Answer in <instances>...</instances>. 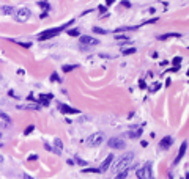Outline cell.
I'll list each match as a JSON object with an SVG mask.
<instances>
[{
    "mask_svg": "<svg viewBox=\"0 0 189 179\" xmlns=\"http://www.w3.org/2000/svg\"><path fill=\"white\" fill-rule=\"evenodd\" d=\"M132 160H134V153H128V154H125V156H121V157L118 159V162L114 165L115 173H121V171L128 170V167L131 165Z\"/></svg>",
    "mask_w": 189,
    "mask_h": 179,
    "instance_id": "6da1fadb",
    "label": "cell"
},
{
    "mask_svg": "<svg viewBox=\"0 0 189 179\" xmlns=\"http://www.w3.org/2000/svg\"><path fill=\"white\" fill-rule=\"evenodd\" d=\"M136 176H137L139 179H154L151 164H150V162H147V164L143 165V168H139V170L136 171Z\"/></svg>",
    "mask_w": 189,
    "mask_h": 179,
    "instance_id": "7a4b0ae2",
    "label": "cell"
},
{
    "mask_svg": "<svg viewBox=\"0 0 189 179\" xmlns=\"http://www.w3.org/2000/svg\"><path fill=\"white\" fill-rule=\"evenodd\" d=\"M104 142V134L103 132H94V134H92L90 137L87 138V146H90V148H93V146H99Z\"/></svg>",
    "mask_w": 189,
    "mask_h": 179,
    "instance_id": "3957f363",
    "label": "cell"
},
{
    "mask_svg": "<svg viewBox=\"0 0 189 179\" xmlns=\"http://www.w3.org/2000/svg\"><path fill=\"white\" fill-rule=\"evenodd\" d=\"M65 27H68V25H62V27H57V29H51V30H47V32H43V33L38 35V40H40V41H46V40H49V38L58 35V33L62 32Z\"/></svg>",
    "mask_w": 189,
    "mask_h": 179,
    "instance_id": "277c9868",
    "label": "cell"
},
{
    "mask_svg": "<svg viewBox=\"0 0 189 179\" xmlns=\"http://www.w3.org/2000/svg\"><path fill=\"white\" fill-rule=\"evenodd\" d=\"M107 146H109V148H112V149H125L126 143H125L121 138H118V137H112V138H109Z\"/></svg>",
    "mask_w": 189,
    "mask_h": 179,
    "instance_id": "5b68a950",
    "label": "cell"
},
{
    "mask_svg": "<svg viewBox=\"0 0 189 179\" xmlns=\"http://www.w3.org/2000/svg\"><path fill=\"white\" fill-rule=\"evenodd\" d=\"M30 16H32V11L29 8H21V10L16 11V19H18L19 22H25Z\"/></svg>",
    "mask_w": 189,
    "mask_h": 179,
    "instance_id": "8992f818",
    "label": "cell"
},
{
    "mask_svg": "<svg viewBox=\"0 0 189 179\" xmlns=\"http://www.w3.org/2000/svg\"><path fill=\"white\" fill-rule=\"evenodd\" d=\"M58 110L62 112V113H65V115H76V113H79V110H77V109L68 107L66 104H58Z\"/></svg>",
    "mask_w": 189,
    "mask_h": 179,
    "instance_id": "52a82bcc",
    "label": "cell"
},
{
    "mask_svg": "<svg viewBox=\"0 0 189 179\" xmlns=\"http://www.w3.org/2000/svg\"><path fill=\"white\" fill-rule=\"evenodd\" d=\"M186 148H188V142H183L181 143V146H180V151H178V154H176V157L173 160V164H178V162L185 157V154H186Z\"/></svg>",
    "mask_w": 189,
    "mask_h": 179,
    "instance_id": "ba28073f",
    "label": "cell"
},
{
    "mask_svg": "<svg viewBox=\"0 0 189 179\" xmlns=\"http://www.w3.org/2000/svg\"><path fill=\"white\" fill-rule=\"evenodd\" d=\"M172 143H173V138L167 135V137H164V138L159 142V146L162 148V149H169V148L172 146Z\"/></svg>",
    "mask_w": 189,
    "mask_h": 179,
    "instance_id": "9c48e42d",
    "label": "cell"
},
{
    "mask_svg": "<svg viewBox=\"0 0 189 179\" xmlns=\"http://www.w3.org/2000/svg\"><path fill=\"white\" fill-rule=\"evenodd\" d=\"M112 160H114V156H112V154H109V156H107V159H106L103 164H101V167H99V171L109 170V168H110V164H112Z\"/></svg>",
    "mask_w": 189,
    "mask_h": 179,
    "instance_id": "30bf717a",
    "label": "cell"
},
{
    "mask_svg": "<svg viewBox=\"0 0 189 179\" xmlns=\"http://www.w3.org/2000/svg\"><path fill=\"white\" fill-rule=\"evenodd\" d=\"M80 43L82 44H98L99 41L98 40H94V38H92V36H87V35H84V36H80Z\"/></svg>",
    "mask_w": 189,
    "mask_h": 179,
    "instance_id": "8fae6325",
    "label": "cell"
},
{
    "mask_svg": "<svg viewBox=\"0 0 189 179\" xmlns=\"http://www.w3.org/2000/svg\"><path fill=\"white\" fill-rule=\"evenodd\" d=\"M169 38H181V35H180V33H164V35L158 36V40L164 41V40H169Z\"/></svg>",
    "mask_w": 189,
    "mask_h": 179,
    "instance_id": "7c38bea8",
    "label": "cell"
},
{
    "mask_svg": "<svg viewBox=\"0 0 189 179\" xmlns=\"http://www.w3.org/2000/svg\"><path fill=\"white\" fill-rule=\"evenodd\" d=\"M142 127H134V129H132V131H129V137L131 138H139V137H140L142 135Z\"/></svg>",
    "mask_w": 189,
    "mask_h": 179,
    "instance_id": "4fadbf2b",
    "label": "cell"
},
{
    "mask_svg": "<svg viewBox=\"0 0 189 179\" xmlns=\"http://www.w3.org/2000/svg\"><path fill=\"white\" fill-rule=\"evenodd\" d=\"M77 68V65H65L63 66V72H71V71H73V69H76Z\"/></svg>",
    "mask_w": 189,
    "mask_h": 179,
    "instance_id": "5bb4252c",
    "label": "cell"
},
{
    "mask_svg": "<svg viewBox=\"0 0 189 179\" xmlns=\"http://www.w3.org/2000/svg\"><path fill=\"white\" fill-rule=\"evenodd\" d=\"M121 54H123V55H132V54H136V49H134V47L123 49V50H121Z\"/></svg>",
    "mask_w": 189,
    "mask_h": 179,
    "instance_id": "9a60e30c",
    "label": "cell"
},
{
    "mask_svg": "<svg viewBox=\"0 0 189 179\" xmlns=\"http://www.w3.org/2000/svg\"><path fill=\"white\" fill-rule=\"evenodd\" d=\"M93 32L98 33V35H106V33H107V30L101 29V27H93Z\"/></svg>",
    "mask_w": 189,
    "mask_h": 179,
    "instance_id": "2e32d148",
    "label": "cell"
},
{
    "mask_svg": "<svg viewBox=\"0 0 189 179\" xmlns=\"http://www.w3.org/2000/svg\"><path fill=\"white\" fill-rule=\"evenodd\" d=\"M128 178V170L121 171V173H117V179H126Z\"/></svg>",
    "mask_w": 189,
    "mask_h": 179,
    "instance_id": "e0dca14e",
    "label": "cell"
},
{
    "mask_svg": "<svg viewBox=\"0 0 189 179\" xmlns=\"http://www.w3.org/2000/svg\"><path fill=\"white\" fill-rule=\"evenodd\" d=\"M68 35L69 36H79L80 33H79V30H77V29H71V30H68Z\"/></svg>",
    "mask_w": 189,
    "mask_h": 179,
    "instance_id": "ac0fdd59",
    "label": "cell"
},
{
    "mask_svg": "<svg viewBox=\"0 0 189 179\" xmlns=\"http://www.w3.org/2000/svg\"><path fill=\"white\" fill-rule=\"evenodd\" d=\"M2 11H3L5 14H11V13L14 11V8H13V7H3V8H2Z\"/></svg>",
    "mask_w": 189,
    "mask_h": 179,
    "instance_id": "d6986e66",
    "label": "cell"
},
{
    "mask_svg": "<svg viewBox=\"0 0 189 179\" xmlns=\"http://www.w3.org/2000/svg\"><path fill=\"white\" fill-rule=\"evenodd\" d=\"M181 63V57H175L173 58V65H175V68H173V71H176L178 69V65Z\"/></svg>",
    "mask_w": 189,
    "mask_h": 179,
    "instance_id": "ffe728a7",
    "label": "cell"
},
{
    "mask_svg": "<svg viewBox=\"0 0 189 179\" xmlns=\"http://www.w3.org/2000/svg\"><path fill=\"white\" fill-rule=\"evenodd\" d=\"M38 5H40L41 8H44V10H46V13H47V10L51 8V7H49V2H38Z\"/></svg>",
    "mask_w": 189,
    "mask_h": 179,
    "instance_id": "44dd1931",
    "label": "cell"
},
{
    "mask_svg": "<svg viewBox=\"0 0 189 179\" xmlns=\"http://www.w3.org/2000/svg\"><path fill=\"white\" fill-rule=\"evenodd\" d=\"M82 171H84V173H101L99 168H84Z\"/></svg>",
    "mask_w": 189,
    "mask_h": 179,
    "instance_id": "7402d4cb",
    "label": "cell"
},
{
    "mask_svg": "<svg viewBox=\"0 0 189 179\" xmlns=\"http://www.w3.org/2000/svg\"><path fill=\"white\" fill-rule=\"evenodd\" d=\"M74 160H76L79 165H82V167H85V165H87V162H85V160H82L80 157H77V156H74Z\"/></svg>",
    "mask_w": 189,
    "mask_h": 179,
    "instance_id": "603a6c76",
    "label": "cell"
},
{
    "mask_svg": "<svg viewBox=\"0 0 189 179\" xmlns=\"http://www.w3.org/2000/svg\"><path fill=\"white\" fill-rule=\"evenodd\" d=\"M51 80H52V82H60V77H58L57 72H54V74L51 76Z\"/></svg>",
    "mask_w": 189,
    "mask_h": 179,
    "instance_id": "cb8c5ba5",
    "label": "cell"
},
{
    "mask_svg": "<svg viewBox=\"0 0 189 179\" xmlns=\"http://www.w3.org/2000/svg\"><path fill=\"white\" fill-rule=\"evenodd\" d=\"M33 129H35V126H29V127H27V129L24 131V134H25V135H29V134H30Z\"/></svg>",
    "mask_w": 189,
    "mask_h": 179,
    "instance_id": "d4e9b609",
    "label": "cell"
},
{
    "mask_svg": "<svg viewBox=\"0 0 189 179\" xmlns=\"http://www.w3.org/2000/svg\"><path fill=\"white\" fill-rule=\"evenodd\" d=\"M115 38H117L118 41H128V38H126V36H123V35H115Z\"/></svg>",
    "mask_w": 189,
    "mask_h": 179,
    "instance_id": "484cf974",
    "label": "cell"
},
{
    "mask_svg": "<svg viewBox=\"0 0 189 179\" xmlns=\"http://www.w3.org/2000/svg\"><path fill=\"white\" fill-rule=\"evenodd\" d=\"M159 87H161L159 83H154V85H153L151 88H150V91H151V93H153V91H156V90H159Z\"/></svg>",
    "mask_w": 189,
    "mask_h": 179,
    "instance_id": "4316f807",
    "label": "cell"
},
{
    "mask_svg": "<svg viewBox=\"0 0 189 179\" xmlns=\"http://www.w3.org/2000/svg\"><path fill=\"white\" fill-rule=\"evenodd\" d=\"M19 46H24V47H30L32 46V43H18Z\"/></svg>",
    "mask_w": 189,
    "mask_h": 179,
    "instance_id": "83f0119b",
    "label": "cell"
},
{
    "mask_svg": "<svg viewBox=\"0 0 189 179\" xmlns=\"http://www.w3.org/2000/svg\"><path fill=\"white\" fill-rule=\"evenodd\" d=\"M0 116H2V118H3V120H7V121H10V116H8L7 113H3V112H2V113H0Z\"/></svg>",
    "mask_w": 189,
    "mask_h": 179,
    "instance_id": "f1b7e54d",
    "label": "cell"
},
{
    "mask_svg": "<svg viewBox=\"0 0 189 179\" xmlns=\"http://www.w3.org/2000/svg\"><path fill=\"white\" fill-rule=\"evenodd\" d=\"M36 159H38L36 154H30V156H29V160H36Z\"/></svg>",
    "mask_w": 189,
    "mask_h": 179,
    "instance_id": "f546056e",
    "label": "cell"
},
{
    "mask_svg": "<svg viewBox=\"0 0 189 179\" xmlns=\"http://www.w3.org/2000/svg\"><path fill=\"white\" fill-rule=\"evenodd\" d=\"M121 5H123L125 8H131V3L129 2H121Z\"/></svg>",
    "mask_w": 189,
    "mask_h": 179,
    "instance_id": "4dcf8cb0",
    "label": "cell"
},
{
    "mask_svg": "<svg viewBox=\"0 0 189 179\" xmlns=\"http://www.w3.org/2000/svg\"><path fill=\"white\" fill-rule=\"evenodd\" d=\"M139 85H140V88H145V82L140 80V82H139Z\"/></svg>",
    "mask_w": 189,
    "mask_h": 179,
    "instance_id": "1f68e13d",
    "label": "cell"
},
{
    "mask_svg": "<svg viewBox=\"0 0 189 179\" xmlns=\"http://www.w3.org/2000/svg\"><path fill=\"white\" fill-rule=\"evenodd\" d=\"M46 16H47V13H46V11H44V13H41V16H40V18H41V19H44V18H46Z\"/></svg>",
    "mask_w": 189,
    "mask_h": 179,
    "instance_id": "d6a6232c",
    "label": "cell"
},
{
    "mask_svg": "<svg viewBox=\"0 0 189 179\" xmlns=\"http://www.w3.org/2000/svg\"><path fill=\"white\" fill-rule=\"evenodd\" d=\"M24 179H35V178H32L30 175H24Z\"/></svg>",
    "mask_w": 189,
    "mask_h": 179,
    "instance_id": "836d02e7",
    "label": "cell"
},
{
    "mask_svg": "<svg viewBox=\"0 0 189 179\" xmlns=\"http://www.w3.org/2000/svg\"><path fill=\"white\" fill-rule=\"evenodd\" d=\"M140 145H142V148H147V146H148V143H147V142H142Z\"/></svg>",
    "mask_w": 189,
    "mask_h": 179,
    "instance_id": "e575fe53",
    "label": "cell"
},
{
    "mask_svg": "<svg viewBox=\"0 0 189 179\" xmlns=\"http://www.w3.org/2000/svg\"><path fill=\"white\" fill-rule=\"evenodd\" d=\"M2 162H3V156H0V164H2Z\"/></svg>",
    "mask_w": 189,
    "mask_h": 179,
    "instance_id": "d590c367",
    "label": "cell"
},
{
    "mask_svg": "<svg viewBox=\"0 0 189 179\" xmlns=\"http://www.w3.org/2000/svg\"><path fill=\"white\" fill-rule=\"evenodd\" d=\"M0 138H2V134H0Z\"/></svg>",
    "mask_w": 189,
    "mask_h": 179,
    "instance_id": "8d00e7d4",
    "label": "cell"
},
{
    "mask_svg": "<svg viewBox=\"0 0 189 179\" xmlns=\"http://www.w3.org/2000/svg\"><path fill=\"white\" fill-rule=\"evenodd\" d=\"M183 179H186V178H183Z\"/></svg>",
    "mask_w": 189,
    "mask_h": 179,
    "instance_id": "74e56055",
    "label": "cell"
}]
</instances>
